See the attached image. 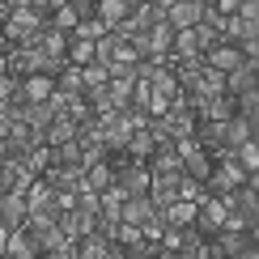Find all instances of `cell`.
I'll list each match as a JSON object with an SVG mask.
<instances>
[{
  "mask_svg": "<svg viewBox=\"0 0 259 259\" xmlns=\"http://www.w3.org/2000/svg\"><path fill=\"white\" fill-rule=\"evenodd\" d=\"M56 90L60 94H81V64H68L64 72H56Z\"/></svg>",
  "mask_w": 259,
  "mask_h": 259,
  "instance_id": "484cf974",
  "label": "cell"
},
{
  "mask_svg": "<svg viewBox=\"0 0 259 259\" xmlns=\"http://www.w3.org/2000/svg\"><path fill=\"white\" fill-rule=\"evenodd\" d=\"M149 212H157V204L149 200V191L145 196H123V204H119V221H132V225H140Z\"/></svg>",
  "mask_w": 259,
  "mask_h": 259,
  "instance_id": "9a60e30c",
  "label": "cell"
},
{
  "mask_svg": "<svg viewBox=\"0 0 259 259\" xmlns=\"http://www.w3.org/2000/svg\"><path fill=\"white\" fill-rule=\"evenodd\" d=\"M140 234H145V238H153V242L166 234V217H161V208H157V212H149V217L140 221Z\"/></svg>",
  "mask_w": 259,
  "mask_h": 259,
  "instance_id": "83f0119b",
  "label": "cell"
},
{
  "mask_svg": "<svg viewBox=\"0 0 259 259\" xmlns=\"http://www.w3.org/2000/svg\"><path fill=\"white\" fill-rule=\"evenodd\" d=\"M26 204H30V212H56L60 204H56V191H51V183H42L38 175L30 179V187H26Z\"/></svg>",
  "mask_w": 259,
  "mask_h": 259,
  "instance_id": "9c48e42d",
  "label": "cell"
},
{
  "mask_svg": "<svg viewBox=\"0 0 259 259\" xmlns=\"http://www.w3.org/2000/svg\"><path fill=\"white\" fill-rule=\"evenodd\" d=\"M230 157L238 161L246 175H259V136H255V140H242V145H234Z\"/></svg>",
  "mask_w": 259,
  "mask_h": 259,
  "instance_id": "e0dca14e",
  "label": "cell"
},
{
  "mask_svg": "<svg viewBox=\"0 0 259 259\" xmlns=\"http://www.w3.org/2000/svg\"><path fill=\"white\" fill-rule=\"evenodd\" d=\"M127 9H132L127 0H98V9H94V13L102 17V26H106V30H115V26L127 17Z\"/></svg>",
  "mask_w": 259,
  "mask_h": 259,
  "instance_id": "44dd1931",
  "label": "cell"
},
{
  "mask_svg": "<svg viewBox=\"0 0 259 259\" xmlns=\"http://www.w3.org/2000/svg\"><path fill=\"white\" fill-rule=\"evenodd\" d=\"M38 246H42V255H47V259H77V242H72L60 225L42 230V234H38Z\"/></svg>",
  "mask_w": 259,
  "mask_h": 259,
  "instance_id": "8992f818",
  "label": "cell"
},
{
  "mask_svg": "<svg viewBox=\"0 0 259 259\" xmlns=\"http://www.w3.org/2000/svg\"><path fill=\"white\" fill-rule=\"evenodd\" d=\"M94 217H98V212H85V208H77V204H68V208H60V212H56V225L68 234L72 242H77L81 234H90V230H94Z\"/></svg>",
  "mask_w": 259,
  "mask_h": 259,
  "instance_id": "5b68a950",
  "label": "cell"
},
{
  "mask_svg": "<svg viewBox=\"0 0 259 259\" xmlns=\"http://www.w3.org/2000/svg\"><path fill=\"white\" fill-rule=\"evenodd\" d=\"M51 161H60V166H77V170H85V161H81V136L64 140V145H51Z\"/></svg>",
  "mask_w": 259,
  "mask_h": 259,
  "instance_id": "ac0fdd59",
  "label": "cell"
},
{
  "mask_svg": "<svg viewBox=\"0 0 259 259\" xmlns=\"http://www.w3.org/2000/svg\"><path fill=\"white\" fill-rule=\"evenodd\" d=\"M242 60H246V56H242V47H238V42H230V38H217L208 51H204V64H208V68H217V72L238 68Z\"/></svg>",
  "mask_w": 259,
  "mask_h": 259,
  "instance_id": "277c9868",
  "label": "cell"
},
{
  "mask_svg": "<svg viewBox=\"0 0 259 259\" xmlns=\"http://www.w3.org/2000/svg\"><path fill=\"white\" fill-rule=\"evenodd\" d=\"M196 94H225V72H217V68H208V64H204V72H200V90Z\"/></svg>",
  "mask_w": 259,
  "mask_h": 259,
  "instance_id": "4316f807",
  "label": "cell"
},
{
  "mask_svg": "<svg viewBox=\"0 0 259 259\" xmlns=\"http://www.w3.org/2000/svg\"><path fill=\"white\" fill-rule=\"evenodd\" d=\"M212 238L221 242V255H230V259H255L259 255V225H246V230H230V225H221Z\"/></svg>",
  "mask_w": 259,
  "mask_h": 259,
  "instance_id": "6da1fadb",
  "label": "cell"
},
{
  "mask_svg": "<svg viewBox=\"0 0 259 259\" xmlns=\"http://www.w3.org/2000/svg\"><path fill=\"white\" fill-rule=\"evenodd\" d=\"M72 136H77V123H72L68 115H56V119L42 127V140H47V145H64V140H72Z\"/></svg>",
  "mask_w": 259,
  "mask_h": 259,
  "instance_id": "d6986e66",
  "label": "cell"
},
{
  "mask_svg": "<svg viewBox=\"0 0 259 259\" xmlns=\"http://www.w3.org/2000/svg\"><path fill=\"white\" fill-rule=\"evenodd\" d=\"M5 255H13V259H38V255H42L38 234L30 230V225H17V230H9V234H5Z\"/></svg>",
  "mask_w": 259,
  "mask_h": 259,
  "instance_id": "3957f363",
  "label": "cell"
},
{
  "mask_svg": "<svg viewBox=\"0 0 259 259\" xmlns=\"http://www.w3.org/2000/svg\"><path fill=\"white\" fill-rule=\"evenodd\" d=\"M51 90H56V77H47V72H30V77H21V94H26V102L51 98Z\"/></svg>",
  "mask_w": 259,
  "mask_h": 259,
  "instance_id": "2e32d148",
  "label": "cell"
},
{
  "mask_svg": "<svg viewBox=\"0 0 259 259\" xmlns=\"http://www.w3.org/2000/svg\"><path fill=\"white\" fill-rule=\"evenodd\" d=\"M5 5H9V13H13V9H26L30 0H5Z\"/></svg>",
  "mask_w": 259,
  "mask_h": 259,
  "instance_id": "4dcf8cb0",
  "label": "cell"
},
{
  "mask_svg": "<svg viewBox=\"0 0 259 259\" xmlns=\"http://www.w3.org/2000/svg\"><path fill=\"white\" fill-rule=\"evenodd\" d=\"M259 85V60H242L238 68H230L225 72V94H246V90H255Z\"/></svg>",
  "mask_w": 259,
  "mask_h": 259,
  "instance_id": "ba28073f",
  "label": "cell"
},
{
  "mask_svg": "<svg viewBox=\"0 0 259 259\" xmlns=\"http://www.w3.org/2000/svg\"><path fill=\"white\" fill-rule=\"evenodd\" d=\"M157 5H161V9H166V5H175V0H157Z\"/></svg>",
  "mask_w": 259,
  "mask_h": 259,
  "instance_id": "1f68e13d",
  "label": "cell"
},
{
  "mask_svg": "<svg viewBox=\"0 0 259 259\" xmlns=\"http://www.w3.org/2000/svg\"><path fill=\"white\" fill-rule=\"evenodd\" d=\"M200 9H204L200 0H175V5H166V21L175 30H191L200 21Z\"/></svg>",
  "mask_w": 259,
  "mask_h": 259,
  "instance_id": "30bf717a",
  "label": "cell"
},
{
  "mask_svg": "<svg viewBox=\"0 0 259 259\" xmlns=\"http://www.w3.org/2000/svg\"><path fill=\"white\" fill-rule=\"evenodd\" d=\"M30 217V204H26V191H9L5 200H0V230H17V225H26Z\"/></svg>",
  "mask_w": 259,
  "mask_h": 259,
  "instance_id": "52a82bcc",
  "label": "cell"
},
{
  "mask_svg": "<svg viewBox=\"0 0 259 259\" xmlns=\"http://www.w3.org/2000/svg\"><path fill=\"white\" fill-rule=\"evenodd\" d=\"M196 225L200 234H217L221 225H225V204H221V196H208V191H204V196L196 200Z\"/></svg>",
  "mask_w": 259,
  "mask_h": 259,
  "instance_id": "7a4b0ae2",
  "label": "cell"
},
{
  "mask_svg": "<svg viewBox=\"0 0 259 259\" xmlns=\"http://www.w3.org/2000/svg\"><path fill=\"white\" fill-rule=\"evenodd\" d=\"M115 56H119V34H115V30H106V34L94 38V60L98 64H111Z\"/></svg>",
  "mask_w": 259,
  "mask_h": 259,
  "instance_id": "603a6c76",
  "label": "cell"
},
{
  "mask_svg": "<svg viewBox=\"0 0 259 259\" xmlns=\"http://www.w3.org/2000/svg\"><path fill=\"white\" fill-rule=\"evenodd\" d=\"M161 217H166V225H191V221H196V200H175V204H166Z\"/></svg>",
  "mask_w": 259,
  "mask_h": 259,
  "instance_id": "7402d4cb",
  "label": "cell"
},
{
  "mask_svg": "<svg viewBox=\"0 0 259 259\" xmlns=\"http://www.w3.org/2000/svg\"><path fill=\"white\" fill-rule=\"evenodd\" d=\"M149 200H153L157 208L175 204L179 200V170H175V175H153V179H149Z\"/></svg>",
  "mask_w": 259,
  "mask_h": 259,
  "instance_id": "8fae6325",
  "label": "cell"
},
{
  "mask_svg": "<svg viewBox=\"0 0 259 259\" xmlns=\"http://www.w3.org/2000/svg\"><path fill=\"white\" fill-rule=\"evenodd\" d=\"M200 5H208V0H200Z\"/></svg>",
  "mask_w": 259,
  "mask_h": 259,
  "instance_id": "d6a6232c",
  "label": "cell"
},
{
  "mask_svg": "<svg viewBox=\"0 0 259 259\" xmlns=\"http://www.w3.org/2000/svg\"><path fill=\"white\" fill-rule=\"evenodd\" d=\"M77 9H72V5H60V9H51V26H60V30H72V26H77Z\"/></svg>",
  "mask_w": 259,
  "mask_h": 259,
  "instance_id": "f1b7e54d",
  "label": "cell"
},
{
  "mask_svg": "<svg viewBox=\"0 0 259 259\" xmlns=\"http://www.w3.org/2000/svg\"><path fill=\"white\" fill-rule=\"evenodd\" d=\"M64 56H68V64H90V60H94V42L68 34V51H64Z\"/></svg>",
  "mask_w": 259,
  "mask_h": 259,
  "instance_id": "d4e9b609",
  "label": "cell"
},
{
  "mask_svg": "<svg viewBox=\"0 0 259 259\" xmlns=\"http://www.w3.org/2000/svg\"><path fill=\"white\" fill-rule=\"evenodd\" d=\"M111 242L115 238H102L98 230L81 234V238H77V259H111Z\"/></svg>",
  "mask_w": 259,
  "mask_h": 259,
  "instance_id": "4fadbf2b",
  "label": "cell"
},
{
  "mask_svg": "<svg viewBox=\"0 0 259 259\" xmlns=\"http://www.w3.org/2000/svg\"><path fill=\"white\" fill-rule=\"evenodd\" d=\"M68 34H77V38H98V34H106V26H102V17L98 13H90V17H77V26L68 30Z\"/></svg>",
  "mask_w": 259,
  "mask_h": 259,
  "instance_id": "cb8c5ba5",
  "label": "cell"
},
{
  "mask_svg": "<svg viewBox=\"0 0 259 259\" xmlns=\"http://www.w3.org/2000/svg\"><path fill=\"white\" fill-rule=\"evenodd\" d=\"M153 145H157V140H153V132H149V123L145 127H132V136H127V153H132V157H140V161H145L149 153H153Z\"/></svg>",
  "mask_w": 259,
  "mask_h": 259,
  "instance_id": "ffe728a7",
  "label": "cell"
},
{
  "mask_svg": "<svg viewBox=\"0 0 259 259\" xmlns=\"http://www.w3.org/2000/svg\"><path fill=\"white\" fill-rule=\"evenodd\" d=\"M145 166H149V175H175V170H179V149H175V140H170V145H153V153L145 157Z\"/></svg>",
  "mask_w": 259,
  "mask_h": 259,
  "instance_id": "7c38bea8",
  "label": "cell"
},
{
  "mask_svg": "<svg viewBox=\"0 0 259 259\" xmlns=\"http://www.w3.org/2000/svg\"><path fill=\"white\" fill-rule=\"evenodd\" d=\"M111 183H115V166H111V161H90V166H85L81 170V187H90V191H102V187H111Z\"/></svg>",
  "mask_w": 259,
  "mask_h": 259,
  "instance_id": "5bb4252c",
  "label": "cell"
},
{
  "mask_svg": "<svg viewBox=\"0 0 259 259\" xmlns=\"http://www.w3.org/2000/svg\"><path fill=\"white\" fill-rule=\"evenodd\" d=\"M238 115L259 119V85H255V90H246V94H238Z\"/></svg>",
  "mask_w": 259,
  "mask_h": 259,
  "instance_id": "f546056e",
  "label": "cell"
}]
</instances>
